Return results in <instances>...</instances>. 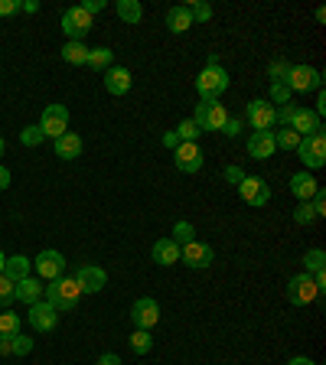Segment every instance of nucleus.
Here are the masks:
<instances>
[{
    "instance_id": "obj_1",
    "label": "nucleus",
    "mask_w": 326,
    "mask_h": 365,
    "mask_svg": "<svg viewBox=\"0 0 326 365\" xmlns=\"http://www.w3.org/2000/svg\"><path fill=\"white\" fill-rule=\"evenodd\" d=\"M228 72L219 66V56H209V62H205V68L199 72V78H196V91H199V98L203 101H219L222 98V91L228 88Z\"/></svg>"
},
{
    "instance_id": "obj_2",
    "label": "nucleus",
    "mask_w": 326,
    "mask_h": 365,
    "mask_svg": "<svg viewBox=\"0 0 326 365\" xmlns=\"http://www.w3.org/2000/svg\"><path fill=\"white\" fill-rule=\"evenodd\" d=\"M46 304L53 307V310H72V307H78V300H82V287L76 284V277H59V281H53L49 287L43 290Z\"/></svg>"
},
{
    "instance_id": "obj_3",
    "label": "nucleus",
    "mask_w": 326,
    "mask_h": 365,
    "mask_svg": "<svg viewBox=\"0 0 326 365\" xmlns=\"http://www.w3.org/2000/svg\"><path fill=\"white\" fill-rule=\"evenodd\" d=\"M297 157H300V163H304V170L310 173V170H320L326 163V137L323 130L320 134H310V137H300V144H297Z\"/></svg>"
},
{
    "instance_id": "obj_4",
    "label": "nucleus",
    "mask_w": 326,
    "mask_h": 365,
    "mask_svg": "<svg viewBox=\"0 0 326 365\" xmlns=\"http://www.w3.org/2000/svg\"><path fill=\"white\" fill-rule=\"evenodd\" d=\"M66 255L62 251H53V248H46V251H39L36 255V261H33V271H36V277L43 284H53V281H59L62 274H66Z\"/></svg>"
},
{
    "instance_id": "obj_5",
    "label": "nucleus",
    "mask_w": 326,
    "mask_h": 365,
    "mask_svg": "<svg viewBox=\"0 0 326 365\" xmlns=\"http://www.w3.org/2000/svg\"><path fill=\"white\" fill-rule=\"evenodd\" d=\"M225 121H228V111L222 101H199L196 114H193V124L199 130H222Z\"/></svg>"
},
{
    "instance_id": "obj_6",
    "label": "nucleus",
    "mask_w": 326,
    "mask_h": 365,
    "mask_svg": "<svg viewBox=\"0 0 326 365\" xmlns=\"http://www.w3.org/2000/svg\"><path fill=\"white\" fill-rule=\"evenodd\" d=\"M245 118H248L251 130H274V128H277V108H274L271 101H265V98L248 101Z\"/></svg>"
},
{
    "instance_id": "obj_7",
    "label": "nucleus",
    "mask_w": 326,
    "mask_h": 365,
    "mask_svg": "<svg viewBox=\"0 0 326 365\" xmlns=\"http://www.w3.org/2000/svg\"><path fill=\"white\" fill-rule=\"evenodd\" d=\"M284 85H287L290 91H317V88H323V72L313 66H290Z\"/></svg>"
},
{
    "instance_id": "obj_8",
    "label": "nucleus",
    "mask_w": 326,
    "mask_h": 365,
    "mask_svg": "<svg viewBox=\"0 0 326 365\" xmlns=\"http://www.w3.org/2000/svg\"><path fill=\"white\" fill-rule=\"evenodd\" d=\"M320 287L313 284V277L310 274H297V277H290V284H287V300L294 307H307V304H313V300H320Z\"/></svg>"
},
{
    "instance_id": "obj_9",
    "label": "nucleus",
    "mask_w": 326,
    "mask_h": 365,
    "mask_svg": "<svg viewBox=\"0 0 326 365\" xmlns=\"http://www.w3.org/2000/svg\"><path fill=\"white\" fill-rule=\"evenodd\" d=\"M39 130L43 137H62L68 130V108L66 105H46L43 118H39Z\"/></svg>"
},
{
    "instance_id": "obj_10",
    "label": "nucleus",
    "mask_w": 326,
    "mask_h": 365,
    "mask_svg": "<svg viewBox=\"0 0 326 365\" xmlns=\"http://www.w3.org/2000/svg\"><path fill=\"white\" fill-rule=\"evenodd\" d=\"M238 192H242V199L248 205H255V209L271 202V186H268L261 176H245V180L238 182Z\"/></svg>"
},
{
    "instance_id": "obj_11",
    "label": "nucleus",
    "mask_w": 326,
    "mask_h": 365,
    "mask_svg": "<svg viewBox=\"0 0 326 365\" xmlns=\"http://www.w3.org/2000/svg\"><path fill=\"white\" fill-rule=\"evenodd\" d=\"M62 30H66L68 39L82 43V39L88 36V30H91V16L85 14L82 7H68L66 14H62Z\"/></svg>"
},
{
    "instance_id": "obj_12",
    "label": "nucleus",
    "mask_w": 326,
    "mask_h": 365,
    "mask_svg": "<svg viewBox=\"0 0 326 365\" xmlns=\"http://www.w3.org/2000/svg\"><path fill=\"white\" fill-rule=\"evenodd\" d=\"M131 319H134L137 329H153L160 323V304L153 297H141V300L131 307Z\"/></svg>"
},
{
    "instance_id": "obj_13",
    "label": "nucleus",
    "mask_w": 326,
    "mask_h": 365,
    "mask_svg": "<svg viewBox=\"0 0 326 365\" xmlns=\"http://www.w3.org/2000/svg\"><path fill=\"white\" fill-rule=\"evenodd\" d=\"M180 261L186 267H193V271H205V267L213 264V248L203 242H190L180 248Z\"/></svg>"
},
{
    "instance_id": "obj_14",
    "label": "nucleus",
    "mask_w": 326,
    "mask_h": 365,
    "mask_svg": "<svg viewBox=\"0 0 326 365\" xmlns=\"http://www.w3.org/2000/svg\"><path fill=\"white\" fill-rule=\"evenodd\" d=\"M30 327L36 329V333H53L56 323H59V310H53V307L46 304V300H39V304L30 307Z\"/></svg>"
},
{
    "instance_id": "obj_15",
    "label": "nucleus",
    "mask_w": 326,
    "mask_h": 365,
    "mask_svg": "<svg viewBox=\"0 0 326 365\" xmlns=\"http://www.w3.org/2000/svg\"><path fill=\"white\" fill-rule=\"evenodd\" d=\"M173 163L180 173H199L203 170V150H199V144H180L173 150Z\"/></svg>"
},
{
    "instance_id": "obj_16",
    "label": "nucleus",
    "mask_w": 326,
    "mask_h": 365,
    "mask_svg": "<svg viewBox=\"0 0 326 365\" xmlns=\"http://www.w3.org/2000/svg\"><path fill=\"white\" fill-rule=\"evenodd\" d=\"M76 284L82 287V294H98V290H105L108 274L101 271V267H95V264H82L76 271Z\"/></svg>"
},
{
    "instance_id": "obj_17",
    "label": "nucleus",
    "mask_w": 326,
    "mask_h": 365,
    "mask_svg": "<svg viewBox=\"0 0 326 365\" xmlns=\"http://www.w3.org/2000/svg\"><path fill=\"white\" fill-rule=\"evenodd\" d=\"M290 130H294L297 137L320 134V130H323V118H317V114H313L310 108H297L294 118H290Z\"/></svg>"
},
{
    "instance_id": "obj_18",
    "label": "nucleus",
    "mask_w": 326,
    "mask_h": 365,
    "mask_svg": "<svg viewBox=\"0 0 326 365\" xmlns=\"http://www.w3.org/2000/svg\"><path fill=\"white\" fill-rule=\"evenodd\" d=\"M274 130H251L248 137V153L255 160H271L274 157Z\"/></svg>"
},
{
    "instance_id": "obj_19",
    "label": "nucleus",
    "mask_w": 326,
    "mask_h": 365,
    "mask_svg": "<svg viewBox=\"0 0 326 365\" xmlns=\"http://www.w3.org/2000/svg\"><path fill=\"white\" fill-rule=\"evenodd\" d=\"M290 192H294L300 202H310L313 196L320 192V182L313 180V173H307V170H300V173L290 176Z\"/></svg>"
},
{
    "instance_id": "obj_20",
    "label": "nucleus",
    "mask_w": 326,
    "mask_h": 365,
    "mask_svg": "<svg viewBox=\"0 0 326 365\" xmlns=\"http://www.w3.org/2000/svg\"><path fill=\"white\" fill-rule=\"evenodd\" d=\"M131 85H134V78H131V72L128 68H118V66H111L105 72V88L111 91V95H128L131 91Z\"/></svg>"
},
{
    "instance_id": "obj_21",
    "label": "nucleus",
    "mask_w": 326,
    "mask_h": 365,
    "mask_svg": "<svg viewBox=\"0 0 326 365\" xmlns=\"http://www.w3.org/2000/svg\"><path fill=\"white\" fill-rule=\"evenodd\" d=\"M43 281H39V277H23V281H16V300H20V304H39V300H43Z\"/></svg>"
},
{
    "instance_id": "obj_22",
    "label": "nucleus",
    "mask_w": 326,
    "mask_h": 365,
    "mask_svg": "<svg viewBox=\"0 0 326 365\" xmlns=\"http://www.w3.org/2000/svg\"><path fill=\"white\" fill-rule=\"evenodd\" d=\"M82 137L78 134H72V130H66L62 137H56V157H62V160H76V157H82Z\"/></svg>"
},
{
    "instance_id": "obj_23",
    "label": "nucleus",
    "mask_w": 326,
    "mask_h": 365,
    "mask_svg": "<svg viewBox=\"0 0 326 365\" xmlns=\"http://www.w3.org/2000/svg\"><path fill=\"white\" fill-rule=\"evenodd\" d=\"M153 261H157L160 267H170L180 261V245L173 242V238H160V242H153Z\"/></svg>"
},
{
    "instance_id": "obj_24",
    "label": "nucleus",
    "mask_w": 326,
    "mask_h": 365,
    "mask_svg": "<svg viewBox=\"0 0 326 365\" xmlns=\"http://www.w3.org/2000/svg\"><path fill=\"white\" fill-rule=\"evenodd\" d=\"M167 26H170V33H186L193 26V14H190V7L186 4H180V7H170V14H167Z\"/></svg>"
},
{
    "instance_id": "obj_25",
    "label": "nucleus",
    "mask_w": 326,
    "mask_h": 365,
    "mask_svg": "<svg viewBox=\"0 0 326 365\" xmlns=\"http://www.w3.org/2000/svg\"><path fill=\"white\" fill-rule=\"evenodd\" d=\"M30 267L33 261L30 258H23V255H14V258H7V264H4V274H7L10 281H23V277H30Z\"/></svg>"
},
{
    "instance_id": "obj_26",
    "label": "nucleus",
    "mask_w": 326,
    "mask_h": 365,
    "mask_svg": "<svg viewBox=\"0 0 326 365\" xmlns=\"http://www.w3.org/2000/svg\"><path fill=\"white\" fill-rule=\"evenodd\" d=\"M62 59H66L68 66H85V62H88V46L68 39V43L62 46Z\"/></svg>"
},
{
    "instance_id": "obj_27",
    "label": "nucleus",
    "mask_w": 326,
    "mask_h": 365,
    "mask_svg": "<svg viewBox=\"0 0 326 365\" xmlns=\"http://www.w3.org/2000/svg\"><path fill=\"white\" fill-rule=\"evenodd\" d=\"M118 16H121L124 23H141L144 20V7L137 4V0H118Z\"/></svg>"
},
{
    "instance_id": "obj_28",
    "label": "nucleus",
    "mask_w": 326,
    "mask_h": 365,
    "mask_svg": "<svg viewBox=\"0 0 326 365\" xmlns=\"http://www.w3.org/2000/svg\"><path fill=\"white\" fill-rule=\"evenodd\" d=\"M111 59H114V53L111 49H108V46H98V49H88V62H85V66L88 68H95V72H98V68H111Z\"/></svg>"
},
{
    "instance_id": "obj_29",
    "label": "nucleus",
    "mask_w": 326,
    "mask_h": 365,
    "mask_svg": "<svg viewBox=\"0 0 326 365\" xmlns=\"http://www.w3.org/2000/svg\"><path fill=\"white\" fill-rule=\"evenodd\" d=\"M131 349H134L137 356H147V352L153 349L151 329H134V336H131Z\"/></svg>"
},
{
    "instance_id": "obj_30",
    "label": "nucleus",
    "mask_w": 326,
    "mask_h": 365,
    "mask_svg": "<svg viewBox=\"0 0 326 365\" xmlns=\"http://www.w3.org/2000/svg\"><path fill=\"white\" fill-rule=\"evenodd\" d=\"M297 144H300V137H297L290 128L274 130V147H281V150H297Z\"/></svg>"
},
{
    "instance_id": "obj_31",
    "label": "nucleus",
    "mask_w": 326,
    "mask_h": 365,
    "mask_svg": "<svg viewBox=\"0 0 326 365\" xmlns=\"http://www.w3.org/2000/svg\"><path fill=\"white\" fill-rule=\"evenodd\" d=\"M173 242L176 245H180V248H183V245H190V242H196V238H193V235H196V228H193V222H186V219H180V222H176V225H173Z\"/></svg>"
},
{
    "instance_id": "obj_32",
    "label": "nucleus",
    "mask_w": 326,
    "mask_h": 365,
    "mask_svg": "<svg viewBox=\"0 0 326 365\" xmlns=\"http://www.w3.org/2000/svg\"><path fill=\"white\" fill-rule=\"evenodd\" d=\"M287 72H290V62L287 59H271L268 62V78L274 82H287Z\"/></svg>"
},
{
    "instance_id": "obj_33",
    "label": "nucleus",
    "mask_w": 326,
    "mask_h": 365,
    "mask_svg": "<svg viewBox=\"0 0 326 365\" xmlns=\"http://www.w3.org/2000/svg\"><path fill=\"white\" fill-rule=\"evenodd\" d=\"M203 134V130L196 128V124H193V118H186V121L180 124V128H176V140H180V144H196V137Z\"/></svg>"
},
{
    "instance_id": "obj_34",
    "label": "nucleus",
    "mask_w": 326,
    "mask_h": 365,
    "mask_svg": "<svg viewBox=\"0 0 326 365\" xmlns=\"http://www.w3.org/2000/svg\"><path fill=\"white\" fill-rule=\"evenodd\" d=\"M26 352H33V339L23 333H14L10 336V356H26Z\"/></svg>"
},
{
    "instance_id": "obj_35",
    "label": "nucleus",
    "mask_w": 326,
    "mask_h": 365,
    "mask_svg": "<svg viewBox=\"0 0 326 365\" xmlns=\"http://www.w3.org/2000/svg\"><path fill=\"white\" fill-rule=\"evenodd\" d=\"M46 137H43V130H39V124H30V128H23L20 130V144L23 147H39Z\"/></svg>"
},
{
    "instance_id": "obj_36",
    "label": "nucleus",
    "mask_w": 326,
    "mask_h": 365,
    "mask_svg": "<svg viewBox=\"0 0 326 365\" xmlns=\"http://www.w3.org/2000/svg\"><path fill=\"white\" fill-rule=\"evenodd\" d=\"M16 300V284L10 281L7 274H0V307H10Z\"/></svg>"
},
{
    "instance_id": "obj_37",
    "label": "nucleus",
    "mask_w": 326,
    "mask_h": 365,
    "mask_svg": "<svg viewBox=\"0 0 326 365\" xmlns=\"http://www.w3.org/2000/svg\"><path fill=\"white\" fill-rule=\"evenodd\" d=\"M290 95H294V91H290L284 82H274V85H271V98H268V101H271L274 108H277V105L284 108V105H290Z\"/></svg>"
},
{
    "instance_id": "obj_38",
    "label": "nucleus",
    "mask_w": 326,
    "mask_h": 365,
    "mask_svg": "<svg viewBox=\"0 0 326 365\" xmlns=\"http://www.w3.org/2000/svg\"><path fill=\"white\" fill-rule=\"evenodd\" d=\"M186 7H190V14H193V26H196V23L213 20V7H209L205 0H196V4H186Z\"/></svg>"
},
{
    "instance_id": "obj_39",
    "label": "nucleus",
    "mask_w": 326,
    "mask_h": 365,
    "mask_svg": "<svg viewBox=\"0 0 326 365\" xmlns=\"http://www.w3.org/2000/svg\"><path fill=\"white\" fill-rule=\"evenodd\" d=\"M20 333V313H0V336Z\"/></svg>"
},
{
    "instance_id": "obj_40",
    "label": "nucleus",
    "mask_w": 326,
    "mask_h": 365,
    "mask_svg": "<svg viewBox=\"0 0 326 365\" xmlns=\"http://www.w3.org/2000/svg\"><path fill=\"white\" fill-rule=\"evenodd\" d=\"M323 261H326L323 248H310V251H307V258H304V264H307V271L320 274V271H323Z\"/></svg>"
},
{
    "instance_id": "obj_41",
    "label": "nucleus",
    "mask_w": 326,
    "mask_h": 365,
    "mask_svg": "<svg viewBox=\"0 0 326 365\" xmlns=\"http://www.w3.org/2000/svg\"><path fill=\"white\" fill-rule=\"evenodd\" d=\"M313 219H317V215H313L310 202H300V205H297V212H294V222H297V225H310Z\"/></svg>"
},
{
    "instance_id": "obj_42",
    "label": "nucleus",
    "mask_w": 326,
    "mask_h": 365,
    "mask_svg": "<svg viewBox=\"0 0 326 365\" xmlns=\"http://www.w3.org/2000/svg\"><path fill=\"white\" fill-rule=\"evenodd\" d=\"M310 209H313V215H317V219H323V215H326V192H323V186H320V192L310 199Z\"/></svg>"
},
{
    "instance_id": "obj_43",
    "label": "nucleus",
    "mask_w": 326,
    "mask_h": 365,
    "mask_svg": "<svg viewBox=\"0 0 326 365\" xmlns=\"http://www.w3.org/2000/svg\"><path fill=\"white\" fill-rule=\"evenodd\" d=\"M245 176H248V173H245L242 167H235V163H228V167H225V180L232 182V186H238V182H242Z\"/></svg>"
},
{
    "instance_id": "obj_44",
    "label": "nucleus",
    "mask_w": 326,
    "mask_h": 365,
    "mask_svg": "<svg viewBox=\"0 0 326 365\" xmlns=\"http://www.w3.org/2000/svg\"><path fill=\"white\" fill-rule=\"evenodd\" d=\"M222 134H228V137H238V134H242V121H238V118H228V121H225V128H222Z\"/></svg>"
},
{
    "instance_id": "obj_45",
    "label": "nucleus",
    "mask_w": 326,
    "mask_h": 365,
    "mask_svg": "<svg viewBox=\"0 0 326 365\" xmlns=\"http://www.w3.org/2000/svg\"><path fill=\"white\" fill-rule=\"evenodd\" d=\"M20 10V0H0V16H14Z\"/></svg>"
},
{
    "instance_id": "obj_46",
    "label": "nucleus",
    "mask_w": 326,
    "mask_h": 365,
    "mask_svg": "<svg viewBox=\"0 0 326 365\" xmlns=\"http://www.w3.org/2000/svg\"><path fill=\"white\" fill-rule=\"evenodd\" d=\"M82 10H85L88 16H95V14H101V10H105V0H85Z\"/></svg>"
},
{
    "instance_id": "obj_47",
    "label": "nucleus",
    "mask_w": 326,
    "mask_h": 365,
    "mask_svg": "<svg viewBox=\"0 0 326 365\" xmlns=\"http://www.w3.org/2000/svg\"><path fill=\"white\" fill-rule=\"evenodd\" d=\"M313 114H317V118H323V114H326V95H323V88H317V108H313Z\"/></svg>"
},
{
    "instance_id": "obj_48",
    "label": "nucleus",
    "mask_w": 326,
    "mask_h": 365,
    "mask_svg": "<svg viewBox=\"0 0 326 365\" xmlns=\"http://www.w3.org/2000/svg\"><path fill=\"white\" fill-rule=\"evenodd\" d=\"M98 365H124L121 356H114V352H105V356H98Z\"/></svg>"
},
{
    "instance_id": "obj_49",
    "label": "nucleus",
    "mask_w": 326,
    "mask_h": 365,
    "mask_svg": "<svg viewBox=\"0 0 326 365\" xmlns=\"http://www.w3.org/2000/svg\"><path fill=\"white\" fill-rule=\"evenodd\" d=\"M163 147H170V150H176V147H180V140H176L173 130H170V134H163Z\"/></svg>"
},
{
    "instance_id": "obj_50",
    "label": "nucleus",
    "mask_w": 326,
    "mask_h": 365,
    "mask_svg": "<svg viewBox=\"0 0 326 365\" xmlns=\"http://www.w3.org/2000/svg\"><path fill=\"white\" fill-rule=\"evenodd\" d=\"M10 180H14V176H10V170H7V167H0V190H7Z\"/></svg>"
},
{
    "instance_id": "obj_51",
    "label": "nucleus",
    "mask_w": 326,
    "mask_h": 365,
    "mask_svg": "<svg viewBox=\"0 0 326 365\" xmlns=\"http://www.w3.org/2000/svg\"><path fill=\"white\" fill-rule=\"evenodd\" d=\"M0 356H10V336H0Z\"/></svg>"
},
{
    "instance_id": "obj_52",
    "label": "nucleus",
    "mask_w": 326,
    "mask_h": 365,
    "mask_svg": "<svg viewBox=\"0 0 326 365\" xmlns=\"http://www.w3.org/2000/svg\"><path fill=\"white\" fill-rule=\"evenodd\" d=\"M20 10H26V14H36L39 4H36V0H26V4H20Z\"/></svg>"
},
{
    "instance_id": "obj_53",
    "label": "nucleus",
    "mask_w": 326,
    "mask_h": 365,
    "mask_svg": "<svg viewBox=\"0 0 326 365\" xmlns=\"http://www.w3.org/2000/svg\"><path fill=\"white\" fill-rule=\"evenodd\" d=\"M287 365H317V362H313V359H307V356H297V359H290Z\"/></svg>"
},
{
    "instance_id": "obj_54",
    "label": "nucleus",
    "mask_w": 326,
    "mask_h": 365,
    "mask_svg": "<svg viewBox=\"0 0 326 365\" xmlns=\"http://www.w3.org/2000/svg\"><path fill=\"white\" fill-rule=\"evenodd\" d=\"M4 264H7V255H4V251H0V274H4Z\"/></svg>"
},
{
    "instance_id": "obj_55",
    "label": "nucleus",
    "mask_w": 326,
    "mask_h": 365,
    "mask_svg": "<svg viewBox=\"0 0 326 365\" xmlns=\"http://www.w3.org/2000/svg\"><path fill=\"white\" fill-rule=\"evenodd\" d=\"M0 157H4V137H0Z\"/></svg>"
}]
</instances>
